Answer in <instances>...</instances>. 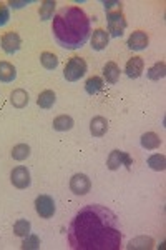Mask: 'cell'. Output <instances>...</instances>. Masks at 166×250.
I'll use <instances>...</instances> for the list:
<instances>
[{"label":"cell","instance_id":"1","mask_svg":"<svg viewBox=\"0 0 166 250\" xmlns=\"http://www.w3.org/2000/svg\"><path fill=\"white\" fill-rule=\"evenodd\" d=\"M68 242L75 250H120L121 232L116 215L103 205L80 208L68 227Z\"/></svg>","mask_w":166,"mask_h":250},{"label":"cell","instance_id":"2","mask_svg":"<svg viewBox=\"0 0 166 250\" xmlns=\"http://www.w3.org/2000/svg\"><path fill=\"white\" fill-rule=\"evenodd\" d=\"M52 32L60 47L76 50L90 37V19L80 7H63L54 15Z\"/></svg>","mask_w":166,"mask_h":250},{"label":"cell","instance_id":"3","mask_svg":"<svg viewBox=\"0 0 166 250\" xmlns=\"http://www.w3.org/2000/svg\"><path fill=\"white\" fill-rule=\"evenodd\" d=\"M107 25H108V35H111V37H121L128 25L123 10L116 9L107 12Z\"/></svg>","mask_w":166,"mask_h":250},{"label":"cell","instance_id":"4","mask_svg":"<svg viewBox=\"0 0 166 250\" xmlns=\"http://www.w3.org/2000/svg\"><path fill=\"white\" fill-rule=\"evenodd\" d=\"M87 62L82 57H74L67 62L63 70V77L68 80V82H76L87 74Z\"/></svg>","mask_w":166,"mask_h":250},{"label":"cell","instance_id":"5","mask_svg":"<svg viewBox=\"0 0 166 250\" xmlns=\"http://www.w3.org/2000/svg\"><path fill=\"white\" fill-rule=\"evenodd\" d=\"M55 200L47 193H42L35 199V212L40 215V219H52L55 215Z\"/></svg>","mask_w":166,"mask_h":250},{"label":"cell","instance_id":"6","mask_svg":"<svg viewBox=\"0 0 166 250\" xmlns=\"http://www.w3.org/2000/svg\"><path fill=\"white\" fill-rule=\"evenodd\" d=\"M10 182L14 187L20 188V190H23V188H28L32 184V177H30V170H28L27 167H23V165H18V167H15L14 170L10 172Z\"/></svg>","mask_w":166,"mask_h":250},{"label":"cell","instance_id":"7","mask_svg":"<svg viewBox=\"0 0 166 250\" xmlns=\"http://www.w3.org/2000/svg\"><path fill=\"white\" fill-rule=\"evenodd\" d=\"M123 165L129 170V168H131V165H133L131 157H129L127 152H123V150L110 152V155H108V159H107V167L110 168V170H118V168L123 167Z\"/></svg>","mask_w":166,"mask_h":250},{"label":"cell","instance_id":"8","mask_svg":"<svg viewBox=\"0 0 166 250\" xmlns=\"http://www.w3.org/2000/svg\"><path fill=\"white\" fill-rule=\"evenodd\" d=\"M92 188V180L85 173H75L70 179V190L75 195H87Z\"/></svg>","mask_w":166,"mask_h":250},{"label":"cell","instance_id":"9","mask_svg":"<svg viewBox=\"0 0 166 250\" xmlns=\"http://www.w3.org/2000/svg\"><path fill=\"white\" fill-rule=\"evenodd\" d=\"M20 45H22V39L17 32H7L5 35L0 40V47L5 54H15L18 50Z\"/></svg>","mask_w":166,"mask_h":250},{"label":"cell","instance_id":"10","mask_svg":"<svg viewBox=\"0 0 166 250\" xmlns=\"http://www.w3.org/2000/svg\"><path fill=\"white\" fill-rule=\"evenodd\" d=\"M148 43H149V37L147 35V32L136 30L128 37L127 45L131 48V50H145V48L148 47Z\"/></svg>","mask_w":166,"mask_h":250},{"label":"cell","instance_id":"11","mask_svg":"<svg viewBox=\"0 0 166 250\" xmlns=\"http://www.w3.org/2000/svg\"><path fill=\"white\" fill-rule=\"evenodd\" d=\"M145 72V60L141 57H133L129 59L125 65V74L128 75L129 79H138L143 75Z\"/></svg>","mask_w":166,"mask_h":250},{"label":"cell","instance_id":"12","mask_svg":"<svg viewBox=\"0 0 166 250\" xmlns=\"http://www.w3.org/2000/svg\"><path fill=\"white\" fill-rule=\"evenodd\" d=\"M108 132V120L103 115H96L90 120V134L96 139L103 137Z\"/></svg>","mask_w":166,"mask_h":250},{"label":"cell","instance_id":"13","mask_svg":"<svg viewBox=\"0 0 166 250\" xmlns=\"http://www.w3.org/2000/svg\"><path fill=\"white\" fill-rule=\"evenodd\" d=\"M108 42H110V35L105 29H96L92 35V48L93 50H103L107 48Z\"/></svg>","mask_w":166,"mask_h":250},{"label":"cell","instance_id":"14","mask_svg":"<svg viewBox=\"0 0 166 250\" xmlns=\"http://www.w3.org/2000/svg\"><path fill=\"white\" fill-rule=\"evenodd\" d=\"M120 67L116 62H107L103 65V79L107 80V83H116L120 79Z\"/></svg>","mask_w":166,"mask_h":250},{"label":"cell","instance_id":"15","mask_svg":"<svg viewBox=\"0 0 166 250\" xmlns=\"http://www.w3.org/2000/svg\"><path fill=\"white\" fill-rule=\"evenodd\" d=\"M15 77H17V68L12 65L10 62L2 60V62H0V82L10 83V82H14Z\"/></svg>","mask_w":166,"mask_h":250},{"label":"cell","instance_id":"16","mask_svg":"<svg viewBox=\"0 0 166 250\" xmlns=\"http://www.w3.org/2000/svg\"><path fill=\"white\" fill-rule=\"evenodd\" d=\"M161 144H163V140L155 132H147V134L141 135V147L147 148V150H156Z\"/></svg>","mask_w":166,"mask_h":250},{"label":"cell","instance_id":"17","mask_svg":"<svg viewBox=\"0 0 166 250\" xmlns=\"http://www.w3.org/2000/svg\"><path fill=\"white\" fill-rule=\"evenodd\" d=\"M10 104L15 108L27 107V104H28V92L23 90V88H15V90H12V94H10Z\"/></svg>","mask_w":166,"mask_h":250},{"label":"cell","instance_id":"18","mask_svg":"<svg viewBox=\"0 0 166 250\" xmlns=\"http://www.w3.org/2000/svg\"><path fill=\"white\" fill-rule=\"evenodd\" d=\"M103 88H105V80L102 77H98V75H93V77H90L85 82V90L90 95H96Z\"/></svg>","mask_w":166,"mask_h":250},{"label":"cell","instance_id":"19","mask_svg":"<svg viewBox=\"0 0 166 250\" xmlns=\"http://www.w3.org/2000/svg\"><path fill=\"white\" fill-rule=\"evenodd\" d=\"M54 130L56 132H67V130H72L74 128V119L70 115H58L56 119H54Z\"/></svg>","mask_w":166,"mask_h":250},{"label":"cell","instance_id":"20","mask_svg":"<svg viewBox=\"0 0 166 250\" xmlns=\"http://www.w3.org/2000/svg\"><path fill=\"white\" fill-rule=\"evenodd\" d=\"M155 247V240L151 237H147V235H141V237H136V239L129 240L128 244V249L129 250H135V249H141V250H149Z\"/></svg>","mask_w":166,"mask_h":250},{"label":"cell","instance_id":"21","mask_svg":"<svg viewBox=\"0 0 166 250\" xmlns=\"http://www.w3.org/2000/svg\"><path fill=\"white\" fill-rule=\"evenodd\" d=\"M147 75H148L149 80H153V82L165 79L166 77V63L163 62V60H161V62H156L155 65L148 68Z\"/></svg>","mask_w":166,"mask_h":250},{"label":"cell","instance_id":"22","mask_svg":"<svg viewBox=\"0 0 166 250\" xmlns=\"http://www.w3.org/2000/svg\"><path fill=\"white\" fill-rule=\"evenodd\" d=\"M30 154H32V148H30V145H27V144H18L12 148V159L17 160V162L27 160L28 157H30Z\"/></svg>","mask_w":166,"mask_h":250},{"label":"cell","instance_id":"23","mask_svg":"<svg viewBox=\"0 0 166 250\" xmlns=\"http://www.w3.org/2000/svg\"><path fill=\"white\" fill-rule=\"evenodd\" d=\"M56 102V95L54 90H43L37 99V105L40 108H52Z\"/></svg>","mask_w":166,"mask_h":250},{"label":"cell","instance_id":"24","mask_svg":"<svg viewBox=\"0 0 166 250\" xmlns=\"http://www.w3.org/2000/svg\"><path fill=\"white\" fill-rule=\"evenodd\" d=\"M56 3L54 0H45V2L40 3V9H38V15L42 20H50L54 19V12H55Z\"/></svg>","mask_w":166,"mask_h":250},{"label":"cell","instance_id":"25","mask_svg":"<svg viewBox=\"0 0 166 250\" xmlns=\"http://www.w3.org/2000/svg\"><path fill=\"white\" fill-rule=\"evenodd\" d=\"M148 165L149 168L156 172H163L166 168V157L163 154H153L148 157Z\"/></svg>","mask_w":166,"mask_h":250},{"label":"cell","instance_id":"26","mask_svg":"<svg viewBox=\"0 0 166 250\" xmlns=\"http://www.w3.org/2000/svg\"><path fill=\"white\" fill-rule=\"evenodd\" d=\"M40 63H42L43 68H47V70H55V68L58 67V57H56L55 54H52V52H43V54L40 55Z\"/></svg>","mask_w":166,"mask_h":250},{"label":"cell","instance_id":"27","mask_svg":"<svg viewBox=\"0 0 166 250\" xmlns=\"http://www.w3.org/2000/svg\"><path fill=\"white\" fill-rule=\"evenodd\" d=\"M30 229H32V224L25 219H20L14 224V233L20 239H23V237H27L28 233H30Z\"/></svg>","mask_w":166,"mask_h":250},{"label":"cell","instance_id":"28","mask_svg":"<svg viewBox=\"0 0 166 250\" xmlns=\"http://www.w3.org/2000/svg\"><path fill=\"white\" fill-rule=\"evenodd\" d=\"M40 247V237L35 233H28L27 237H23L22 240V249L23 250H35Z\"/></svg>","mask_w":166,"mask_h":250},{"label":"cell","instance_id":"29","mask_svg":"<svg viewBox=\"0 0 166 250\" xmlns=\"http://www.w3.org/2000/svg\"><path fill=\"white\" fill-rule=\"evenodd\" d=\"M10 19V10L9 7H7V3H2L0 2V27L5 25L7 22H9Z\"/></svg>","mask_w":166,"mask_h":250},{"label":"cell","instance_id":"30","mask_svg":"<svg viewBox=\"0 0 166 250\" xmlns=\"http://www.w3.org/2000/svg\"><path fill=\"white\" fill-rule=\"evenodd\" d=\"M105 5V12H111V10H116V9H121V2H103Z\"/></svg>","mask_w":166,"mask_h":250},{"label":"cell","instance_id":"31","mask_svg":"<svg viewBox=\"0 0 166 250\" xmlns=\"http://www.w3.org/2000/svg\"><path fill=\"white\" fill-rule=\"evenodd\" d=\"M7 5H12V7H15V9H20V7L27 5V2H9Z\"/></svg>","mask_w":166,"mask_h":250}]
</instances>
